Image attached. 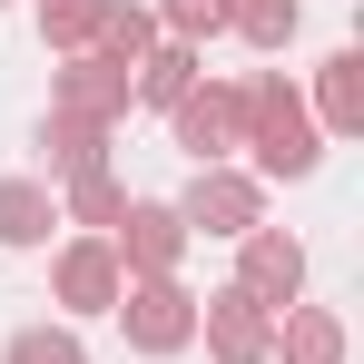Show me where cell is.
I'll list each match as a JSON object with an SVG mask.
<instances>
[{"mask_svg":"<svg viewBox=\"0 0 364 364\" xmlns=\"http://www.w3.org/2000/svg\"><path fill=\"white\" fill-rule=\"evenodd\" d=\"M246 148H256V168L266 178H315V119H305V99L286 89V79H256L246 89Z\"/></svg>","mask_w":364,"mask_h":364,"instance_id":"obj_1","label":"cell"},{"mask_svg":"<svg viewBox=\"0 0 364 364\" xmlns=\"http://www.w3.org/2000/svg\"><path fill=\"white\" fill-rule=\"evenodd\" d=\"M109 315H128V345H138V355H178L187 335H197V296H187L178 276H138V286H119Z\"/></svg>","mask_w":364,"mask_h":364,"instance_id":"obj_2","label":"cell"},{"mask_svg":"<svg viewBox=\"0 0 364 364\" xmlns=\"http://www.w3.org/2000/svg\"><path fill=\"white\" fill-rule=\"evenodd\" d=\"M178 227H187V237H246V227H256V178L197 168V187L178 197Z\"/></svg>","mask_w":364,"mask_h":364,"instance_id":"obj_3","label":"cell"},{"mask_svg":"<svg viewBox=\"0 0 364 364\" xmlns=\"http://www.w3.org/2000/svg\"><path fill=\"white\" fill-rule=\"evenodd\" d=\"M168 119H178V148H187V158H197V168H217V158L246 138V89H187Z\"/></svg>","mask_w":364,"mask_h":364,"instance_id":"obj_4","label":"cell"},{"mask_svg":"<svg viewBox=\"0 0 364 364\" xmlns=\"http://www.w3.org/2000/svg\"><path fill=\"white\" fill-rule=\"evenodd\" d=\"M197 325H207L217 364H266V355H276V335H266V305H256V296H237V286H217V296L197 305Z\"/></svg>","mask_w":364,"mask_h":364,"instance_id":"obj_5","label":"cell"},{"mask_svg":"<svg viewBox=\"0 0 364 364\" xmlns=\"http://www.w3.org/2000/svg\"><path fill=\"white\" fill-rule=\"evenodd\" d=\"M246 266H237V296H256V305H296V286H305V246L296 237H276V227H246Z\"/></svg>","mask_w":364,"mask_h":364,"instance_id":"obj_6","label":"cell"},{"mask_svg":"<svg viewBox=\"0 0 364 364\" xmlns=\"http://www.w3.org/2000/svg\"><path fill=\"white\" fill-rule=\"evenodd\" d=\"M109 256H128L138 276H168L187 256V227H178V207H119V246Z\"/></svg>","mask_w":364,"mask_h":364,"instance_id":"obj_7","label":"cell"},{"mask_svg":"<svg viewBox=\"0 0 364 364\" xmlns=\"http://www.w3.org/2000/svg\"><path fill=\"white\" fill-rule=\"evenodd\" d=\"M60 305L69 315H109V305H119V256H109V237L60 246Z\"/></svg>","mask_w":364,"mask_h":364,"instance_id":"obj_8","label":"cell"},{"mask_svg":"<svg viewBox=\"0 0 364 364\" xmlns=\"http://www.w3.org/2000/svg\"><path fill=\"white\" fill-rule=\"evenodd\" d=\"M60 109L69 119H119L128 109V69H109V60H89V50H69V69H60Z\"/></svg>","mask_w":364,"mask_h":364,"instance_id":"obj_9","label":"cell"},{"mask_svg":"<svg viewBox=\"0 0 364 364\" xmlns=\"http://www.w3.org/2000/svg\"><path fill=\"white\" fill-rule=\"evenodd\" d=\"M158 50V20L148 10H119V0H99V30H89V60H109V69H128L138 79V60Z\"/></svg>","mask_w":364,"mask_h":364,"instance_id":"obj_10","label":"cell"},{"mask_svg":"<svg viewBox=\"0 0 364 364\" xmlns=\"http://www.w3.org/2000/svg\"><path fill=\"white\" fill-rule=\"evenodd\" d=\"M50 227H60V197H50V187L0 178V246H40Z\"/></svg>","mask_w":364,"mask_h":364,"instance_id":"obj_11","label":"cell"},{"mask_svg":"<svg viewBox=\"0 0 364 364\" xmlns=\"http://www.w3.org/2000/svg\"><path fill=\"white\" fill-rule=\"evenodd\" d=\"M187 89H197V50H187V40L148 50V60H138V79H128V99H148V109H178Z\"/></svg>","mask_w":364,"mask_h":364,"instance_id":"obj_12","label":"cell"},{"mask_svg":"<svg viewBox=\"0 0 364 364\" xmlns=\"http://www.w3.org/2000/svg\"><path fill=\"white\" fill-rule=\"evenodd\" d=\"M286 364H345V325L325 315V305H286Z\"/></svg>","mask_w":364,"mask_h":364,"instance_id":"obj_13","label":"cell"},{"mask_svg":"<svg viewBox=\"0 0 364 364\" xmlns=\"http://www.w3.org/2000/svg\"><path fill=\"white\" fill-rule=\"evenodd\" d=\"M315 99H325V128H335V138H355V128H364V60H355V50L325 60V89H315Z\"/></svg>","mask_w":364,"mask_h":364,"instance_id":"obj_14","label":"cell"},{"mask_svg":"<svg viewBox=\"0 0 364 364\" xmlns=\"http://www.w3.org/2000/svg\"><path fill=\"white\" fill-rule=\"evenodd\" d=\"M99 138H109L99 119H69V109H50V158H60L69 178H79V168H99Z\"/></svg>","mask_w":364,"mask_h":364,"instance_id":"obj_15","label":"cell"},{"mask_svg":"<svg viewBox=\"0 0 364 364\" xmlns=\"http://www.w3.org/2000/svg\"><path fill=\"white\" fill-rule=\"evenodd\" d=\"M227 20H237L256 50H286V40H296V0H237Z\"/></svg>","mask_w":364,"mask_h":364,"instance_id":"obj_16","label":"cell"},{"mask_svg":"<svg viewBox=\"0 0 364 364\" xmlns=\"http://www.w3.org/2000/svg\"><path fill=\"white\" fill-rule=\"evenodd\" d=\"M69 207H79V227H119V178H109V168H79V178H69Z\"/></svg>","mask_w":364,"mask_h":364,"instance_id":"obj_17","label":"cell"},{"mask_svg":"<svg viewBox=\"0 0 364 364\" xmlns=\"http://www.w3.org/2000/svg\"><path fill=\"white\" fill-rule=\"evenodd\" d=\"M227 10H237V0H158V20H168V30H178L187 50H197V40H207V30H227Z\"/></svg>","mask_w":364,"mask_h":364,"instance_id":"obj_18","label":"cell"},{"mask_svg":"<svg viewBox=\"0 0 364 364\" xmlns=\"http://www.w3.org/2000/svg\"><path fill=\"white\" fill-rule=\"evenodd\" d=\"M40 30H50L60 50H89V30H99V0H40Z\"/></svg>","mask_w":364,"mask_h":364,"instance_id":"obj_19","label":"cell"},{"mask_svg":"<svg viewBox=\"0 0 364 364\" xmlns=\"http://www.w3.org/2000/svg\"><path fill=\"white\" fill-rule=\"evenodd\" d=\"M0 364H89L79 355V335H50V325H30V335H10V355Z\"/></svg>","mask_w":364,"mask_h":364,"instance_id":"obj_20","label":"cell"}]
</instances>
